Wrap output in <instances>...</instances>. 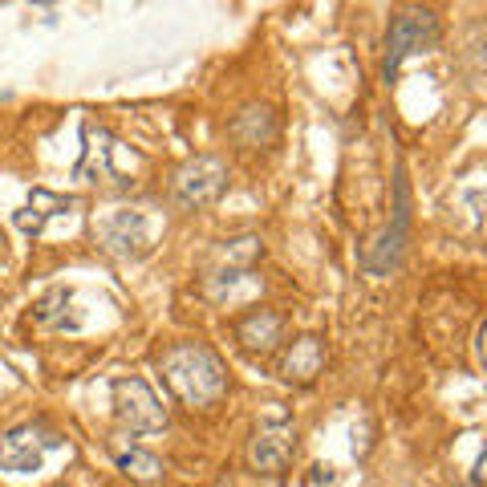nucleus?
Returning a JSON list of instances; mask_svg holds the SVG:
<instances>
[{"label": "nucleus", "instance_id": "nucleus-1", "mask_svg": "<svg viewBox=\"0 0 487 487\" xmlns=\"http://www.w3.org/2000/svg\"><path fill=\"white\" fill-rule=\"evenodd\" d=\"M159 370L167 390L191 410H208L227 394V370L220 354L203 341H175L159 357Z\"/></svg>", "mask_w": 487, "mask_h": 487}, {"label": "nucleus", "instance_id": "nucleus-2", "mask_svg": "<svg viewBox=\"0 0 487 487\" xmlns=\"http://www.w3.org/2000/svg\"><path fill=\"white\" fill-rule=\"evenodd\" d=\"M438 37H443V29H438V16L431 8H419V4L398 8L390 16V29H386V61H382L386 81H394V73L402 69L406 57L435 49Z\"/></svg>", "mask_w": 487, "mask_h": 487}, {"label": "nucleus", "instance_id": "nucleus-3", "mask_svg": "<svg viewBox=\"0 0 487 487\" xmlns=\"http://www.w3.org/2000/svg\"><path fill=\"white\" fill-rule=\"evenodd\" d=\"M65 438L57 431H49L41 422H25L0 435V471L8 475H37L45 467V459L53 451H61Z\"/></svg>", "mask_w": 487, "mask_h": 487}, {"label": "nucleus", "instance_id": "nucleus-4", "mask_svg": "<svg viewBox=\"0 0 487 487\" xmlns=\"http://www.w3.org/2000/svg\"><path fill=\"white\" fill-rule=\"evenodd\" d=\"M114 419L126 426L130 435H159L167 431V406L143 378H114Z\"/></svg>", "mask_w": 487, "mask_h": 487}, {"label": "nucleus", "instance_id": "nucleus-5", "mask_svg": "<svg viewBox=\"0 0 487 487\" xmlns=\"http://www.w3.org/2000/svg\"><path fill=\"white\" fill-rule=\"evenodd\" d=\"M227 179H232V171H227V162L220 155H195V159H187L179 167L175 175V203L187 211L208 208L227 191Z\"/></svg>", "mask_w": 487, "mask_h": 487}, {"label": "nucleus", "instance_id": "nucleus-6", "mask_svg": "<svg viewBox=\"0 0 487 487\" xmlns=\"http://www.w3.org/2000/svg\"><path fill=\"white\" fill-rule=\"evenodd\" d=\"M394 195H398V203H394V224L370 240L361 248V264H366V272L373 276H386L398 260H402V248H406V236H410V195H406V179L398 171V183H394Z\"/></svg>", "mask_w": 487, "mask_h": 487}, {"label": "nucleus", "instance_id": "nucleus-7", "mask_svg": "<svg viewBox=\"0 0 487 487\" xmlns=\"http://www.w3.org/2000/svg\"><path fill=\"white\" fill-rule=\"evenodd\" d=\"M292 455H296V426L289 419L260 422L252 443H248V463L260 475H280V471L289 467Z\"/></svg>", "mask_w": 487, "mask_h": 487}, {"label": "nucleus", "instance_id": "nucleus-8", "mask_svg": "<svg viewBox=\"0 0 487 487\" xmlns=\"http://www.w3.org/2000/svg\"><path fill=\"white\" fill-rule=\"evenodd\" d=\"M94 232H97V244L114 260H138L146 252V244H150L146 220L138 211H110V215H102L94 224Z\"/></svg>", "mask_w": 487, "mask_h": 487}, {"label": "nucleus", "instance_id": "nucleus-9", "mask_svg": "<svg viewBox=\"0 0 487 487\" xmlns=\"http://www.w3.org/2000/svg\"><path fill=\"white\" fill-rule=\"evenodd\" d=\"M289 333V321H284V313H276V308H252V313H244L240 321H236V341H240V349L248 354H272L276 345L284 341Z\"/></svg>", "mask_w": 487, "mask_h": 487}, {"label": "nucleus", "instance_id": "nucleus-10", "mask_svg": "<svg viewBox=\"0 0 487 487\" xmlns=\"http://www.w3.org/2000/svg\"><path fill=\"white\" fill-rule=\"evenodd\" d=\"M227 134H232L240 146H248V150H260V146L276 143V134H280V118H276V110L268 106V102H248L244 110L232 114Z\"/></svg>", "mask_w": 487, "mask_h": 487}, {"label": "nucleus", "instance_id": "nucleus-11", "mask_svg": "<svg viewBox=\"0 0 487 487\" xmlns=\"http://www.w3.org/2000/svg\"><path fill=\"white\" fill-rule=\"evenodd\" d=\"M203 292L215 305H244V301H252V296L264 292V280L256 276V268H227V264H220L203 280Z\"/></svg>", "mask_w": 487, "mask_h": 487}, {"label": "nucleus", "instance_id": "nucleus-12", "mask_svg": "<svg viewBox=\"0 0 487 487\" xmlns=\"http://www.w3.org/2000/svg\"><path fill=\"white\" fill-rule=\"evenodd\" d=\"M321 370H325V341L313 337V333L296 337L276 361V373L284 382H313Z\"/></svg>", "mask_w": 487, "mask_h": 487}, {"label": "nucleus", "instance_id": "nucleus-13", "mask_svg": "<svg viewBox=\"0 0 487 487\" xmlns=\"http://www.w3.org/2000/svg\"><path fill=\"white\" fill-rule=\"evenodd\" d=\"M81 143H85V150H81V162L73 167V175L85 179V183H97V179H110V155H114V138L106 134V130H81Z\"/></svg>", "mask_w": 487, "mask_h": 487}, {"label": "nucleus", "instance_id": "nucleus-14", "mask_svg": "<svg viewBox=\"0 0 487 487\" xmlns=\"http://www.w3.org/2000/svg\"><path fill=\"white\" fill-rule=\"evenodd\" d=\"M61 208H73V199H65V195H53V191H45V187H37V191L29 195V208H20L13 220H16V227H20L25 236H41V232H45V220H49V215H57Z\"/></svg>", "mask_w": 487, "mask_h": 487}, {"label": "nucleus", "instance_id": "nucleus-15", "mask_svg": "<svg viewBox=\"0 0 487 487\" xmlns=\"http://www.w3.org/2000/svg\"><path fill=\"white\" fill-rule=\"evenodd\" d=\"M73 305V289H49L37 305H32V321L53 325V329H78V321L65 317V308Z\"/></svg>", "mask_w": 487, "mask_h": 487}, {"label": "nucleus", "instance_id": "nucleus-16", "mask_svg": "<svg viewBox=\"0 0 487 487\" xmlns=\"http://www.w3.org/2000/svg\"><path fill=\"white\" fill-rule=\"evenodd\" d=\"M114 463H118V471L122 475H130V479H138V483H155V479H162V459L159 455L143 451V447H130V451H118L114 455Z\"/></svg>", "mask_w": 487, "mask_h": 487}, {"label": "nucleus", "instance_id": "nucleus-17", "mask_svg": "<svg viewBox=\"0 0 487 487\" xmlns=\"http://www.w3.org/2000/svg\"><path fill=\"white\" fill-rule=\"evenodd\" d=\"M260 256H264V244H260L256 236L224 240V248H220V264H227V268H252Z\"/></svg>", "mask_w": 487, "mask_h": 487}, {"label": "nucleus", "instance_id": "nucleus-18", "mask_svg": "<svg viewBox=\"0 0 487 487\" xmlns=\"http://www.w3.org/2000/svg\"><path fill=\"white\" fill-rule=\"evenodd\" d=\"M32 4H53V0H32Z\"/></svg>", "mask_w": 487, "mask_h": 487}, {"label": "nucleus", "instance_id": "nucleus-19", "mask_svg": "<svg viewBox=\"0 0 487 487\" xmlns=\"http://www.w3.org/2000/svg\"><path fill=\"white\" fill-rule=\"evenodd\" d=\"M57 487H65V483H57Z\"/></svg>", "mask_w": 487, "mask_h": 487}]
</instances>
